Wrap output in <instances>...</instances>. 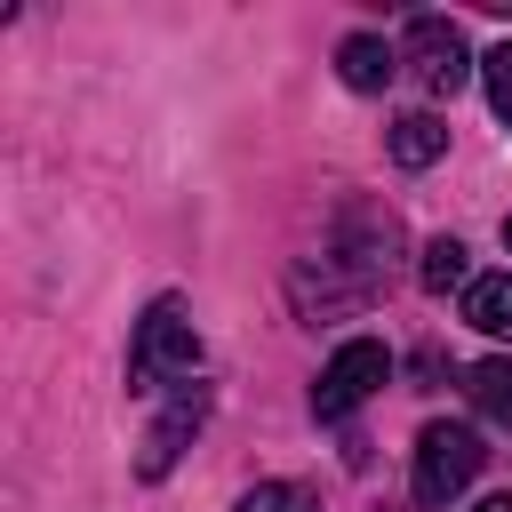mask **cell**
Here are the masks:
<instances>
[{"label": "cell", "mask_w": 512, "mask_h": 512, "mask_svg": "<svg viewBox=\"0 0 512 512\" xmlns=\"http://www.w3.org/2000/svg\"><path fill=\"white\" fill-rule=\"evenodd\" d=\"M464 320H472L480 336H504V344H512V272H480V280L464 288Z\"/></svg>", "instance_id": "obj_8"}, {"label": "cell", "mask_w": 512, "mask_h": 512, "mask_svg": "<svg viewBox=\"0 0 512 512\" xmlns=\"http://www.w3.org/2000/svg\"><path fill=\"white\" fill-rule=\"evenodd\" d=\"M408 72L424 96H456L472 80V56H464V32L448 16H408Z\"/></svg>", "instance_id": "obj_5"}, {"label": "cell", "mask_w": 512, "mask_h": 512, "mask_svg": "<svg viewBox=\"0 0 512 512\" xmlns=\"http://www.w3.org/2000/svg\"><path fill=\"white\" fill-rule=\"evenodd\" d=\"M504 248H512V216H504Z\"/></svg>", "instance_id": "obj_15"}, {"label": "cell", "mask_w": 512, "mask_h": 512, "mask_svg": "<svg viewBox=\"0 0 512 512\" xmlns=\"http://www.w3.org/2000/svg\"><path fill=\"white\" fill-rule=\"evenodd\" d=\"M480 80H488V104H496V120L512 128V40L480 56Z\"/></svg>", "instance_id": "obj_13"}, {"label": "cell", "mask_w": 512, "mask_h": 512, "mask_svg": "<svg viewBox=\"0 0 512 512\" xmlns=\"http://www.w3.org/2000/svg\"><path fill=\"white\" fill-rule=\"evenodd\" d=\"M472 512H512V496H480V504H472Z\"/></svg>", "instance_id": "obj_14"}, {"label": "cell", "mask_w": 512, "mask_h": 512, "mask_svg": "<svg viewBox=\"0 0 512 512\" xmlns=\"http://www.w3.org/2000/svg\"><path fill=\"white\" fill-rule=\"evenodd\" d=\"M480 464H488V448L472 424H424L416 432V504H432V512L456 504L480 480Z\"/></svg>", "instance_id": "obj_3"}, {"label": "cell", "mask_w": 512, "mask_h": 512, "mask_svg": "<svg viewBox=\"0 0 512 512\" xmlns=\"http://www.w3.org/2000/svg\"><path fill=\"white\" fill-rule=\"evenodd\" d=\"M208 408H216V392L192 376V384H176V400L160 408V424L144 432V456H136V472L144 480H168V464L184 456V440H200V424H208Z\"/></svg>", "instance_id": "obj_6"}, {"label": "cell", "mask_w": 512, "mask_h": 512, "mask_svg": "<svg viewBox=\"0 0 512 512\" xmlns=\"http://www.w3.org/2000/svg\"><path fill=\"white\" fill-rule=\"evenodd\" d=\"M336 72H344V88H360V96H368V88H384V80L400 72V56H392L376 32H352V40L336 48Z\"/></svg>", "instance_id": "obj_7"}, {"label": "cell", "mask_w": 512, "mask_h": 512, "mask_svg": "<svg viewBox=\"0 0 512 512\" xmlns=\"http://www.w3.org/2000/svg\"><path fill=\"white\" fill-rule=\"evenodd\" d=\"M464 400H472L488 424H512V360H472V368H464Z\"/></svg>", "instance_id": "obj_10"}, {"label": "cell", "mask_w": 512, "mask_h": 512, "mask_svg": "<svg viewBox=\"0 0 512 512\" xmlns=\"http://www.w3.org/2000/svg\"><path fill=\"white\" fill-rule=\"evenodd\" d=\"M384 376H392V352H384L376 336H352V344H344V352L320 368V384H312V416H320V424L352 416V408H360V400H368Z\"/></svg>", "instance_id": "obj_4"}, {"label": "cell", "mask_w": 512, "mask_h": 512, "mask_svg": "<svg viewBox=\"0 0 512 512\" xmlns=\"http://www.w3.org/2000/svg\"><path fill=\"white\" fill-rule=\"evenodd\" d=\"M200 376V328L184 312V296H152V312L136 320L128 344V392H160V384H192Z\"/></svg>", "instance_id": "obj_2"}, {"label": "cell", "mask_w": 512, "mask_h": 512, "mask_svg": "<svg viewBox=\"0 0 512 512\" xmlns=\"http://www.w3.org/2000/svg\"><path fill=\"white\" fill-rule=\"evenodd\" d=\"M240 512H320V504H312V488H296V480H256V488L240 496Z\"/></svg>", "instance_id": "obj_12"}, {"label": "cell", "mask_w": 512, "mask_h": 512, "mask_svg": "<svg viewBox=\"0 0 512 512\" xmlns=\"http://www.w3.org/2000/svg\"><path fill=\"white\" fill-rule=\"evenodd\" d=\"M416 280H424L432 296H448V288H472V256H464V240H448V232H440V240L424 248V272H416Z\"/></svg>", "instance_id": "obj_11"}, {"label": "cell", "mask_w": 512, "mask_h": 512, "mask_svg": "<svg viewBox=\"0 0 512 512\" xmlns=\"http://www.w3.org/2000/svg\"><path fill=\"white\" fill-rule=\"evenodd\" d=\"M440 152H448V128H440L432 112H400V120H392V160H400V168H432Z\"/></svg>", "instance_id": "obj_9"}, {"label": "cell", "mask_w": 512, "mask_h": 512, "mask_svg": "<svg viewBox=\"0 0 512 512\" xmlns=\"http://www.w3.org/2000/svg\"><path fill=\"white\" fill-rule=\"evenodd\" d=\"M392 240H400V224H392V208H344V232L328 240V256L312 264H296V304L320 320V312H352V304H368L376 288H384V272H392Z\"/></svg>", "instance_id": "obj_1"}]
</instances>
